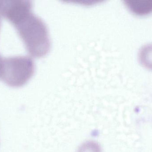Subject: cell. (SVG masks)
Masks as SVG:
<instances>
[{
  "mask_svg": "<svg viewBox=\"0 0 152 152\" xmlns=\"http://www.w3.org/2000/svg\"><path fill=\"white\" fill-rule=\"evenodd\" d=\"M4 59L2 58L0 54V76H1L2 71Z\"/></svg>",
  "mask_w": 152,
  "mask_h": 152,
  "instance_id": "obj_6",
  "label": "cell"
},
{
  "mask_svg": "<svg viewBox=\"0 0 152 152\" xmlns=\"http://www.w3.org/2000/svg\"><path fill=\"white\" fill-rule=\"evenodd\" d=\"M139 54L141 63L145 67L152 69V44L146 45L142 47Z\"/></svg>",
  "mask_w": 152,
  "mask_h": 152,
  "instance_id": "obj_5",
  "label": "cell"
},
{
  "mask_svg": "<svg viewBox=\"0 0 152 152\" xmlns=\"http://www.w3.org/2000/svg\"><path fill=\"white\" fill-rule=\"evenodd\" d=\"M32 4L29 1H1L0 15L16 26L31 13Z\"/></svg>",
  "mask_w": 152,
  "mask_h": 152,
  "instance_id": "obj_3",
  "label": "cell"
},
{
  "mask_svg": "<svg viewBox=\"0 0 152 152\" xmlns=\"http://www.w3.org/2000/svg\"><path fill=\"white\" fill-rule=\"evenodd\" d=\"M1 1H0V5H1ZM1 16V15H0Z\"/></svg>",
  "mask_w": 152,
  "mask_h": 152,
  "instance_id": "obj_7",
  "label": "cell"
},
{
  "mask_svg": "<svg viewBox=\"0 0 152 152\" xmlns=\"http://www.w3.org/2000/svg\"><path fill=\"white\" fill-rule=\"evenodd\" d=\"M0 25H1V21H0Z\"/></svg>",
  "mask_w": 152,
  "mask_h": 152,
  "instance_id": "obj_8",
  "label": "cell"
},
{
  "mask_svg": "<svg viewBox=\"0 0 152 152\" xmlns=\"http://www.w3.org/2000/svg\"><path fill=\"white\" fill-rule=\"evenodd\" d=\"M34 64L28 56H17L4 59L2 78L14 87L23 85L33 76Z\"/></svg>",
  "mask_w": 152,
  "mask_h": 152,
  "instance_id": "obj_2",
  "label": "cell"
},
{
  "mask_svg": "<svg viewBox=\"0 0 152 152\" xmlns=\"http://www.w3.org/2000/svg\"><path fill=\"white\" fill-rule=\"evenodd\" d=\"M15 26L30 54L41 57L48 52L50 47L48 30L41 18L31 12Z\"/></svg>",
  "mask_w": 152,
  "mask_h": 152,
  "instance_id": "obj_1",
  "label": "cell"
},
{
  "mask_svg": "<svg viewBox=\"0 0 152 152\" xmlns=\"http://www.w3.org/2000/svg\"><path fill=\"white\" fill-rule=\"evenodd\" d=\"M125 4L134 13L143 15L152 12V0H126Z\"/></svg>",
  "mask_w": 152,
  "mask_h": 152,
  "instance_id": "obj_4",
  "label": "cell"
}]
</instances>
